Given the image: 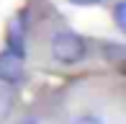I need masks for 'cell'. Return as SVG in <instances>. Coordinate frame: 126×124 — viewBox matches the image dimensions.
Here are the masks:
<instances>
[{"mask_svg": "<svg viewBox=\"0 0 126 124\" xmlns=\"http://www.w3.org/2000/svg\"><path fill=\"white\" fill-rule=\"evenodd\" d=\"M51 57L62 65H75L85 57V41L75 31H59L51 39Z\"/></svg>", "mask_w": 126, "mask_h": 124, "instance_id": "cell-1", "label": "cell"}, {"mask_svg": "<svg viewBox=\"0 0 126 124\" xmlns=\"http://www.w3.org/2000/svg\"><path fill=\"white\" fill-rule=\"evenodd\" d=\"M23 52H16V49H5L0 52V80L16 85L23 78Z\"/></svg>", "mask_w": 126, "mask_h": 124, "instance_id": "cell-2", "label": "cell"}, {"mask_svg": "<svg viewBox=\"0 0 126 124\" xmlns=\"http://www.w3.org/2000/svg\"><path fill=\"white\" fill-rule=\"evenodd\" d=\"M8 39H10V47H8V49H16V52H23V54H26V44H23V29H21V21H13V23H10Z\"/></svg>", "mask_w": 126, "mask_h": 124, "instance_id": "cell-3", "label": "cell"}, {"mask_svg": "<svg viewBox=\"0 0 126 124\" xmlns=\"http://www.w3.org/2000/svg\"><path fill=\"white\" fill-rule=\"evenodd\" d=\"M113 21H116L118 31H126V0L116 3V8H113Z\"/></svg>", "mask_w": 126, "mask_h": 124, "instance_id": "cell-4", "label": "cell"}, {"mask_svg": "<svg viewBox=\"0 0 126 124\" xmlns=\"http://www.w3.org/2000/svg\"><path fill=\"white\" fill-rule=\"evenodd\" d=\"M103 54H111V57L118 62V60H121V54H124V49H121V47H103Z\"/></svg>", "mask_w": 126, "mask_h": 124, "instance_id": "cell-5", "label": "cell"}, {"mask_svg": "<svg viewBox=\"0 0 126 124\" xmlns=\"http://www.w3.org/2000/svg\"><path fill=\"white\" fill-rule=\"evenodd\" d=\"M75 124H103L98 116H80V119H75Z\"/></svg>", "mask_w": 126, "mask_h": 124, "instance_id": "cell-6", "label": "cell"}, {"mask_svg": "<svg viewBox=\"0 0 126 124\" xmlns=\"http://www.w3.org/2000/svg\"><path fill=\"white\" fill-rule=\"evenodd\" d=\"M72 5H98V3H103V0H70Z\"/></svg>", "mask_w": 126, "mask_h": 124, "instance_id": "cell-7", "label": "cell"}, {"mask_svg": "<svg viewBox=\"0 0 126 124\" xmlns=\"http://www.w3.org/2000/svg\"><path fill=\"white\" fill-rule=\"evenodd\" d=\"M23 124H39V122H36V119H26Z\"/></svg>", "mask_w": 126, "mask_h": 124, "instance_id": "cell-8", "label": "cell"}]
</instances>
